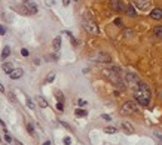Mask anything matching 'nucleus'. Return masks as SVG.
<instances>
[{
	"label": "nucleus",
	"mask_w": 162,
	"mask_h": 145,
	"mask_svg": "<svg viewBox=\"0 0 162 145\" xmlns=\"http://www.w3.org/2000/svg\"><path fill=\"white\" fill-rule=\"evenodd\" d=\"M36 99H37V104H39V105H40L42 108H46V107H48V102H46V99H45V98H42V96H37Z\"/></svg>",
	"instance_id": "obj_10"
},
{
	"label": "nucleus",
	"mask_w": 162,
	"mask_h": 145,
	"mask_svg": "<svg viewBox=\"0 0 162 145\" xmlns=\"http://www.w3.org/2000/svg\"><path fill=\"white\" fill-rule=\"evenodd\" d=\"M155 36H156V39L162 37V27H155Z\"/></svg>",
	"instance_id": "obj_19"
},
{
	"label": "nucleus",
	"mask_w": 162,
	"mask_h": 145,
	"mask_svg": "<svg viewBox=\"0 0 162 145\" xmlns=\"http://www.w3.org/2000/svg\"><path fill=\"white\" fill-rule=\"evenodd\" d=\"M125 11H126V13L130 15V16H135V11H134L132 5H126L125 6Z\"/></svg>",
	"instance_id": "obj_12"
},
{
	"label": "nucleus",
	"mask_w": 162,
	"mask_h": 145,
	"mask_svg": "<svg viewBox=\"0 0 162 145\" xmlns=\"http://www.w3.org/2000/svg\"><path fill=\"white\" fill-rule=\"evenodd\" d=\"M103 118H104V120H107V122H109V120H110V116H106V114H103Z\"/></svg>",
	"instance_id": "obj_35"
},
{
	"label": "nucleus",
	"mask_w": 162,
	"mask_h": 145,
	"mask_svg": "<svg viewBox=\"0 0 162 145\" xmlns=\"http://www.w3.org/2000/svg\"><path fill=\"white\" fill-rule=\"evenodd\" d=\"M150 16L153 19H161L162 18V11L159 9V7H155V9L150 12Z\"/></svg>",
	"instance_id": "obj_8"
},
{
	"label": "nucleus",
	"mask_w": 162,
	"mask_h": 145,
	"mask_svg": "<svg viewBox=\"0 0 162 145\" xmlns=\"http://www.w3.org/2000/svg\"><path fill=\"white\" fill-rule=\"evenodd\" d=\"M24 2H27V0H24Z\"/></svg>",
	"instance_id": "obj_39"
},
{
	"label": "nucleus",
	"mask_w": 162,
	"mask_h": 145,
	"mask_svg": "<svg viewBox=\"0 0 162 145\" xmlns=\"http://www.w3.org/2000/svg\"><path fill=\"white\" fill-rule=\"evenodd\" d=\"M92 58L97 59V61H101V62H109L110 61V56L106 55V53H103V52H98L95 56H92Z\"/></svg>",
	"instance_id": "obj_6"
},
{
	"label": "nucleus",
	"mask_w": 162,
	"mask_h": 145,
	"mask_svg": "<svg viewBox=\"0 0 162 145\" xmlns=\"http://www.w3.org/2000/svg\"><path fill=\"white\" fill-rule=\"evenodd\" d=\"M150 96H152L150 88L146 83L138 82V88L135 89V99H137V102L143 107H147L149 102H150Z\"/></svg>",
	"instance_id": "obj_1"
},
{
	"label": "nucleus",
	"mask_w": 162,
	"mask_h": 145,
	"mask_svg": "<svg viewBox=\"0 0 162 145\" xmlns=\"http://www.w3.org/2000/svg\"><path fill=\"white\" fill-rule=\"evenodd\" d=\"M43 145H51V142H49V141H46V142H45Z\"/></svg>",
	"instance_id": "obj_37"
},
{
	"label": "nucleus",
	"mask_w": 162,
	"mask_h": 145,
	"mask_svg": "<svg viewBox=\"0 0 162 145\" xmlns=\"http://www.w3.org/2000/svg\"><path fill=\"white\" fill-rule=\"evenodd\" d=\"M57 110H58V111H63V110H64V105L61 104V102H58V104H57Z\"/></svg>",
	"instance_id": "obj_25"
},
{
	"label": "nucleus",
	"mask_w": 162,
	"mask_h": 145,
	"mask_svg": "<svg viewBox=\"0 0 162 145\" xmlns=\"http://www.w3.org/2000/svg\"><path fill=\"white\" fill-rule=\"evenodd\" d=\"M122 126H124V129H125L128 133H132V132H134V127H132V124H130L128 122H124V123H122Z\"/></svg>",
	"instance_id": "obj_11"
},
{
	"label": "nucleus",
	"mask_w": 162,
	"mask_h": 145,
	"mask_svg": "<svg viewBox=\"0 0 162 145\" xmlns=\"http://www.w3.org/2000/svg\"><path fill=\"white\" fill-rule=\"evenodd\" d=\"M25 6H27V9H28V12H30V13H36V12H37V7H36L34 5H31V3H27Z\"/></svg>",
	"instance_id": "obj_15"
},
{
	"label": "nucleus",
	"mask_w": 162,
	"mask_h": 145,
	"mask_svg": "<svg viewBox=\"0 0 162 145\" xmlns=\"http://www.w3.org/2000/svg\"><path fill=\"white\" fill-rule=\"evenodd\" d=\"M104 130H106V133H116V132H117L116 127H112V126H107Z\"/></svg>",
	"instance_id": "obj_20"
},
{
	"label": "nucleus",
	"mask_w": 162,
	"mask_h": 145,
	"mask_svg": "<svg viewBox=\"0 0 162 145\" xmlns=\"http://www.w3.org/2000/svg\"><path fill=\"white\" fill-rule=\"evenodd\" d=\"M27 105H28V108H31V110H34V102H33L30 98H27Z\"/></svg>",
	"instance_id": "obj_23"
},
{
	"label": "nucleus",
	"mask_w": 162,
	"mask_h": 145,
	"mask_svg": "<svg viewBox=\"0 0 162 145\" xmlns=\"http://www.w3.org/2000/svg\"><path fill=\"white\" fill-rule=\"evenodd\" d=\"M6 33V28L3 27V25H0V34H5Z\"/></svg>",
	"instance_id": "obj_31"
},
{
	"label": "nucleus",
	"mask_w": 162,
	"mask_h": 145,
	"mask_svg": "<svg viewBox=\"0 0 162 145\" xmlns=\"http://www.w3.org/2000/svg\"><path fill=\"white\" fill-rule=\"evenodd\" d=\"M9 53H11V47H9V46H5V47H3V52H2V58L9 56Z\"/></svg>",
	"instance_id": "obj_18"
},
{
	"label": "nucleus",
	"mask_w": 162,
	"mask_h": 145,
	"mask_svg": "<svg viewBox=\"0 0 162 145\" xmlns=\"http://www.w3.org/2000/svg\"><path fill=\"white\" fill-rule=\"evenodd\" d=\"M54 79H55V73H49V76H48L46 82H48V83H51V82H54Z\"/></svg>",
	"instance_id": "obj_21"
},
{
	"label": "nucleus",
	"mask_w": 162,
	"mask_h": 145,
	"mask_svg": "<svg viewBox=\"0 0 162 145\" xmlns=\"http://www.w3.org/2000/svg\"><path fill=\"white\" fill-rule=\"evenodd\" d=\"M52 45H54V49L55 50H59V47H61V37H55Z\"/></svg>",
	"instance_id": "obj_13"
},
{
	"label": "nucleus",
	"mask_w": 162,
	"mask_h": 145,
	"mask_svg": "<svg viewBox=\"0 0 162 145\" xmlns=\"http://www.w3.org/2000/svg\"><path fill=\"white\" fill-rule=\"evenodd\" d=\"M9 76H11V79H14V80H18L21 76H22V70L21 68H14V70L9 73Z\"/></svg>",
	"instance_id": "obj_7"
},
{
	"label": "nucleus",
	"mask_w": 162,
	"mask_h": 145,
	"mask_svg": "<svg viewBox=\"0 0 162 145\" xmlns=\"http://www.w3.org/2000/svg\"><path fill=\"white\" fill-rule=\"evenodd\" d=\"M83 27H85V30H86L88 33H91V34H97V33H98V28H97V25L94 24V22L85 21V22H83Z\"/></svg>",
	"instance_id": "obj_5"
},
{
	"label": "nucleus",
	"mask_w": 162,
	"mask_h": 145,
	"mask_svg": "<svg viewBox=\"0 0 162 145\" xmlns=\"http://www.w3.org/2000/svg\"><path fill=\"white\" fill-rule=\"evenodd\" d=\"M126 80L128 82H132V83H138L140 82V79L135 74H126Z\"/></svg>",
	"instance_id": "obj_9"
},
{
	"label": "nucleus",
	"mask_w": 162,
	"mask_h": 145,
	"mask_svg": "<svg viewBox=\"0 0 162 145\" xmlns=\"http://www.w3.org/2000/svg\"><path fill=\"white\" fill-rule=\"evenodd\" d=\"M115 24H116V25H122V21L119 19V18H116V19H115Z\"/></svg>",
	"instance_id": "obj_32"
},
{
	"label": "nucleus",
	"mask_w": 162,
	"mask_h": 145,
	"mask_svg": "<svg viewBox=\"0 0 162 145\" xmlns=\"http://www.w3.org/2000/svg\"><path fill=\"white\" fill-rule=\"evenodd\" d=\"M78 104H79V105H86V102L82 101V99H79V101H78Z\"/></svg>",
	"instance_id": "obj_33"
},
{
	"label": "nucleus",
	"mask_w": 162,
	"mask_h": 145,
	"mask_svg": "<svg viewBox=\"0 0 162 145\" xmlns=\"http://www.w3.org/2000/svg\"><path fill=\"white\" fill-rule=\"evenodd\" d=\"M64 144H65V145H70V144H72V139L69 138V136H65V138H64Z\"/></svg>",
	"instance_id": "obj_26"
},
{
	"label": "nucleus",
	"mask_w": 162,
	"mask_h": 145,
	"mask_svg": "<svg viewBox=\"0 0 162 145\" xmlns=\"http://www.w3.org/2000/svg\"><path fill=\"white\" fill-rule=\"evenodd\" d=\"M5 139H6V142H12V138H11V136L7 135V133L5 135Z\"/></svg>",
	"instance_id": "obj_29"
},
{
	"label": "nucleus",
	"mask_w": 162,
	"mask_h": 145,
	"mask_svg": "<svg viewBox=\"0 0 162 145\" xmlns=\"http://www.w3.org/2000/svg\"><path fill=\"white\" fill-rule=\"evenodd\" d=\"M63 5H64V6H69L70 2H69V0H63Z\"/></svg>",
	"instance_id": "obj_34"
},
{
	"label": "nucleus",
	"mask_w": 162,
	"mask_h": 145,
	"mask_svg": "<svg viewBox=\"0 0 162 145\" xmlns=\"http://www.w3.org/2000/svg\"><path fill=\"white\" fill-rule=\"evenodd\" d=\"M12 70H14V67L11 65V62H3V71H5V73L9 74Z\"/></svg>",
	"instance_id": "obj_14"
},
{
	"label": "nucleus",
	"mask_w": 162,
	"mask_h": 145,
	"mask_svg": "<svg viewBox=\"0 0 162 145\" xmlns=\"http://www.w3.org/2000/svg\"><path fill=\"white\" fill-rule=\"evenodd\" d=\"M3 19H5V21H7V22H11V21H12V16H9L7 13H5V15H3Z\"/></svg>",
	"instance_id": "obj_24"
},
{
	"label": "nucleus",
	"mask_w": 162,
	"mask_h": 145,
	"mask_svg": "<svg viewBox=\"0 0 162 145\" xmlns=\"http://www.w3.org/2000/svg\"><path fill=\"white\" fill-rule=\"evenodd\" d=\"M21 11H22V12H24L25 15H28V13H30V12H28V9H27V6H25V5H24V6L21 7Z\"/></svg>",
	"instance_id": "obj_27"
},
{
	"label": "nucleus",
	"mask_w": 162,
	"mask_h": 145,
	"mask_svg": "<svg viewBox=\"0 0 162 145\" xmlns=\"http://www.w3.org/2000/svg\"><path fill=\"white\" fill-rule=\"evenodd\" d=\"M110 7L116 12H122L125 9V5L122 0H110Z\"/></svg>",
	"instance_id": "obj_3"
},
{
	"label": "nucleus",
	"mask_w": 162,
	"mask_h": 145,
	"mask_svg": "<svg viewBox=\"0 0 162 145\" xmlns=\"http://www.w3.org/2000/svg\"><path fill=\"white\" fill-rule=\"evenodd\" d=\"M0 92H5V88L2 86V84H0Z\"/></svg>",
	"instance_id": "obj_36"
},
{
	"label": "nucleus",
	"mask_w": 162,
	"mask_h": 145,
	"mask_svg": "<svg viewBox=\"0 0 162 145\" xmlns=\"http://www.w3.org/2000/svg\"><path fill=\"white\" fill-rule=\"evenodd\" d=\"M76 117H85V116H86L88 113L86 111H85V110H82V108H78V110H76Z\"/></svg>",
	"instance_id": "obj_17"
},
{
	"label": "nucleus",
	"mask_w": 162,
	"mask_h": 145,
	"mask_svg": "<svg viewBox=\"0 0 162 145\" xmlns=\"http://www.w3.org/2000/svg\"><path fill=\"white\" fill-rule=\"evenodd\" d=\"M21 55L22 56H28V50L27 49H21Z\"/></svg>",
	"instance_id": "obj_28"
},
{
	"label": "nucleus",
	"mask_w": 162,
	"mask_h": 145,
	"mask_svg": "<svg viewBox=\"0 0 162 145\" xmlns=\"http://www.w3.org/2000/svg\"><path fill=\"white\" fill-rule=\"evenodd\" d=\"M55 96H57V99H58V102H64V96H63V92L61 90H55Z\"/></svg>",
	"instance_id": "obj_16"
},
{
	"label": "nucleus",
	"mask_w": 162,
	"mask_h": 145,
	"mask_svg": "<svg viewBox=\"0 0 162 145\" xmlns=\"http://www.w3.org/2000/svg\"><path fill=\"white\" fill-rule=\"evenodd\" d=\"M135 111H137V102H134V101L125 102V104L122 105V108H121L122 114H131V113H135Z\"/></svg>",
	"instance_id": "obj_2"
},
{
	"label": "nucleus",
	"mask_w": 162,
	"mask_h": 145,
	"mask_svg": "<svg viewBox=\"0 0 162 145\" xmlns=\"http://www.w3.org/2000/svg\"><path fill=\"white\" fill-rule=\"evenodd\" d=\"M134 3L137 5V7L141 11V12H144V11H147L149 7H150V0H134Z\"/></svg>",
	"instance_id": "obj_4"
},
{
	"label": "nucleus",
	"mask_w": 162,
	"mask_h": 145,
	"mask_svg": "<svg viewBox=\"0 0 162 145\" xmlns=\"http://www.w3.org/2000/svg\"><path fill=\"white\" fill-rule=\"evenodd\" d=\"M9 99H11L12 102H16V99H15V95H14V93H9Z\"/></svg>",
	"instance_id": "obj_30"
},
{
	"label": "nucleus",
	"mask_w": 162,
	"mask_h": 145,
	"mask_svg": "<svg viewBox=\"0 0 162 145\" xmlns=\"http://www.w3.org/2000/svg\"><path fill=\"white\" fill-rule=\"evenodd\" d=\"M0 124H2V126H5V123L2 122V118H0Z\"/></svg>",
	"instance_id": "obj_38"
},
{
	"label": "nucleus",
	"mask_w": 162,
	"mask_h": 145,
	"mask_svg": "<svg viewBox=\"0 0 162 145\" xmlns=\"http://www.w3.org/2000/svg\"><path fill=\"white\" fill-rule=\"evenodd\" d=\"M0 5H2V3H0Z\"/></svg>",
	"instance_id": "obj_40"
},
{
	"label": "nucleus",
	"mask_w": 162,
	"mask_h": 145,
	"mask_svg": "<svg viewBox=\"0 0 162 145\" xmlns=\"http://www.w3.org/2000/svg\"><path fill=\"white\" fill-rule=\"evenodd\" d=\"M27 129H28L30 135H34V126H33L31 123H28V124H27Z\"/></svg>",
	"instance_id": "obj_22"
}]
</instances>
